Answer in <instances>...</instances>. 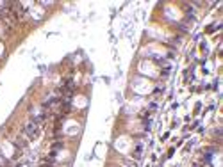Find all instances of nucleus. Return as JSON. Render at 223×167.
I'll return each instance as SVG.
<instances>
[{"label":"nucleus","mask_w":223,"mask_h":167,"mask_svg":"<svg viewBox=\"0 0 223 167\" xmlns=\"http://www.w3.org/2000/svg\"><path fill=\"white\" fill-rule=\"evenodd\" d=\"M27 133L31 137L36 135V123H29V126H27Z\"/></svg>","instance_id":"1"}]
</instances>
